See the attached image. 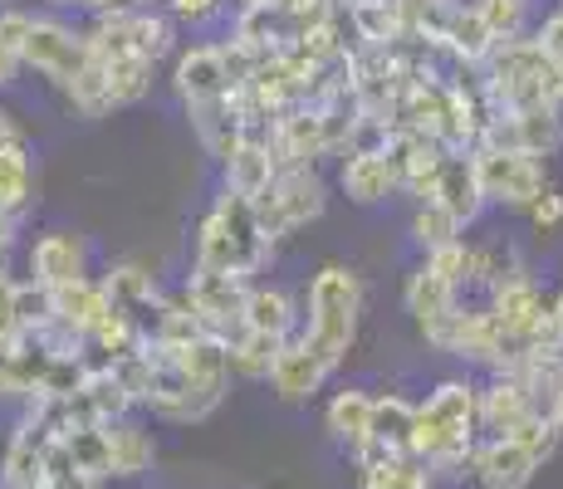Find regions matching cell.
Returning <instances> with one entry per match:
<instances>
[{
	"mask_svg": "<svg viewBox=\"0 0 563 489\" xmlns=\"http://www.w3.org/2000/svg\"><path fill=\"white\" fill-rule=\"evenodd\" d=\"M49 431H40L35 421H20V431L5 445V460H0V485L5 489H45L49 485Z\"/></svg>",
	"mask_w": 563,
	"mask_h": 489,
	"instance_id": "obj_17",
	"label": "cell"
},
{
	"mask_svg": "<svg viewBox=\"0 0 563 489\" xmlns=\"http://www.w3.org/2000/svg\"><path fill=\"white\" fill-rule=\"evenodd\" d=\"M275 177H279V162H275V152H269L265 143H241L231 157L221 162V187L245 196V201H260Z\"/></svg>",
	"mask_w": 563,
	"mask_h": 489,
	"instance_id": "obj_23",
	"label": "cell"
},
{
	"mask_svg": "<svg viewBox=\"0 0 563 489\" xmlns=\"http://www.w3.org/2000/svg\"><path fill=\"white\" fill-rule=\"evenodd\" d=\"M265 5H279V0H241V10H265Z\"/></svg>",
	"mask_w": 563,
	"mask_h": 489,
	"instance_id": "obj_45",
	"label": "cell"
},
{
	"mask_svg": "<svg viewBox=\"0 0 563 489\" xmlns=\"http://www.w3.org/2000/svg\"><path fill=\"white\" fill-rule=\"evenodd\" d=\"M30 279L45 285L49 293L84 285V279H89V245H84V235H74V231L40 235V241L30 245Z\"/></svg>",
	"mask_w": 563,
	"mask_h": 489,
	"instance_id": "obj_11",
	"label": "cell"
},
{
	"mask_svg": "<svg viewBox=\"0 0 563 489\" xmlns=\"http://www.w3.org/2000/svg\"><path fill=\"white\" fill-rule=\"evenodd\" d=\"M5 143H20V127H15V118L0 108V147H5Z\"/></svg>",
	"mask_w": 563,
	"mask_h": 489,
	"instance_id": "obj_43",
	"label": "cell"
},
{
	"mask_svg": "<svg viewBox=\"0 0 563 489\" xmlns=\"http://www.w3.org/2000/svg\"><path fill=\"white\" fill-rule=\"evenodd\" d=\"M15 79H20V54L0 45V89H10Z\"/></svg>",
	"mask_w": 563,
	"mask_h": 489,
	"instance_id": "obj_41",
	"label": "cell"
},
{
	"mask_svg": "<svg viewBox=\"0 0 563 489\" xmlns=\"http://www.w3.org/2000/svg\"><path fill=\"white\" fill-rule=\"evenodd\" d=\"M35 201V157L30 143H5L0 147V211L5 215H25Z\"/></svg>",
	"mask_w": 563,
	"mask_h": 489,
	"instance_id": "obj_27",
	"label": "cell"
},
{
	"mask_svg": "<svg viewBox=\"0 0 563 489\" xmlns=\"http://www.w3.org/2000/svg\"><path fill=\"white\" fill-rule=\"evenodd\" d=\"M544 411H549V421H554V431L563 436V382H559V387L544 397Z\"/></svg>",
	"mask_w": 563,
	"mask_h": 489,
	"instance_id": "obj_42",
	"label": "cell"
},
{
	"mask_svg": "<svg viewBox=\"0 0 563 489\" xmlns=\"http://www.w3.org/2000/svg\"><path fill=\"white\" fill-rule=\"evenodd\" d=\"M529 40H534L539 54H544V59H549V64H554V69L563 74V5L554 10V15H544V25H539Z\"/></svg>",
	"mask_w": 563,
	"mask_h": 489,
	"instance_id": "obj_36",
	"label": "cell"
},
{
	"mask_svg": "<svg viewBox=\"0 0 563 489\" xmlns=\"http://www.w3.org/2000/svg\"><path fill=\"white\" fill-rule=\"evenodd\" d=\"M329 367L319 363V357L309 353L299 338H289L285 347H279V357H275V367H269V391H275L279 401H309L313 391H323V382H329Z\"/></svg>",
	"mask_w": 563,
	"mask_h": 489,
	"instance_id": "obj_21",
	"label": "cell"
},
{
	"mask_svg": "<svg viewBox=\"0 0 563 489\" xmlns=\"http://www.w3.org/2000/svg\"><path fill=\"white\" fill-rule=\"evenodd\" d=\"M481 25L490 30L495 45H510V40H525L529 30V0H471Z\"/></svg>",
	"mask_w": 563,
	"mask_h": 489,
	"instance_id": "obj_32",
	"label": "cell"
},
{
	"mask_svg": "<svg viewBox=\"0 0 563 489\" xmlns=\"http://www.w3.org/2000/svg\"><path fill=\"white\" fill-rule=\"evenodd\" d=\"M157 347H162V343H157ZM172 357H177L181 387H187L177 421H181V426H187V421H206V416H211V411L225 401V387H231V363H225V343H221V338H211V333H201V338L172 347Z\"/></svg>",
	"mask_w": 563,
	"mask_h": 489,
	"instance_id": "obj_6",
	"label": "cell"
},
{
	"mask_svg": "<svg viewBox=\"0 0 563 489\" xmlns=\"http://www.w3.org/2000/svg\"><path fill=\"white\" fill-rule=\"evenodd\" d=\"M373 391L363 387H349L339 391V397L329 401V411H323V426H329V436L339 445H349V455H363L367 441H373Z\"/></svg>",
	"mask_w": 563,
	"mask_h": 489,
	"instance_id": "obj_22",
	"label": "cell"
},
{
	"mask_svg": "<svg viewBox=\"0 0 563 489\" xmlns=\"http://www.w3.org/2000/svg\"><path fill=\"white\" fill-rule=\"evenodd\" d=\"M471 475L481 489H525L539 475V460L515 441H481L471 455Z\"/></svg>",
	"mask_w": 563,
	"mask_h": 489,
	"instance_id": "obj_16",
	"label": "cell"
},
{
	"mask_svg": "<svg viewBox=\"0 0 563 489\" xmlns=\"http://www.w3.org/2000/svg\"><path fill=\"white\" fill-rule=\"evenodd\" d=\"M411 416H417V407H411L407 397H397V391L377 397L373 401V441H367V451L353 455V460L373 465V460H393V455H411Z\"/></svg>",
	"mask_w": 563,
	"mask_h": 489,
	"instance_id": "obj_19",
	"label": "cell"
},
{
	"mask_svg": "<svg viewBox=\"0 0 563 489\" xmlns=\"http://www.w3.org/2000/svg\"><path fill=\"white\" fill-rule=\"evenodd\" d=\"M64 98H69V108L79 118H108V113H113V93H108V79L99 69V59H93L89 69H84L79 79L64 89Z\"/></svg>",
	"mask_w": 563,
	"mask_h": 489,
	"instance_id": "obj_34",
	"label": "cell"
},
{
	"mask_svg": "<svg viewBox=\"0 0 563 489\" xmlns=\"http://www.w3.org/2000/svg\"><path fill=\"white\" fill-rule=\"evenodd\" d=\"M485 98L495 113H519V108H563V74L539 54L534 40H510L495 45L485 59Z\"/></svg>",
	"mask_w": 563,
	"mask_h": 489,
	"instance_id": "obj_3",
	"label": "cell"
},
{
	"mask_svg": "<svg viewBox=\"0 0 563 489\" xmlns=\"http://www.w3.org/2000/svg\"><path fill=\"white\" fill-rule=\"evenodd\" d=\"M89 64H93L89 30H74L54 15L30 20V35H25V45H20V69H35L54 89H69Z\"/></svg>",
	"mask_w": 563,
	"mask_h": 489,
	"instance_id": "obj_5",
	"label": "cell"
},
{
	"mask_svg": "<svg viewBox=\"0 0 563 489\" xmlns=\"http://www.w3.org/2000/svg\"><path fill=\"white\" fill-rule=\"evenodd\" d=\"M245 293H251V279L241 275H216V269H191L187 285H181V299H187L191 319L201 323V333L231 343L241 333L245 319Z\"/></svg>",
	"mask_w": 563,
	"mask_h": 489,
	"instance_id": "obj_8",
	"label": "cell"
},
{
	"mask_svg": "<svg viewBox=\"0 0 563 489\" xmlns=\"http://www.w3.org/2000/svg\"><path fill=\"white\" fill-rule=\"evenodd\" d=\"M323 205H329V187H323L319 167H285L275 181H269V191L255 201L265 245L275 249L295 231H305L309 221H319L323 215Z\"/></svg>",
	"mask_w": 563,
	"mask_h": 489,
	"instance_id": "obj_4",
	"label": "cell"
},
{
	"mask_svg": "<svg viewBox=\"0 0 563 489\" xmlns=\"http://www.w3.org/2000/svg\"><path fill=\"white\" fill-rule=\"evenodd\" d=\"M99 285H103V293H108V303H113L118 313H128V319H133L137 329H143V338H147V323H153V313H157V303H162L157 279L147 275L143 265L123 259V265L108 269Z\"/></svg>",
	"mask_w": 563,
	"mask_h": 489,
	"instance_id": "obj_18",
	"label": "cell"
},
{
	"mask_svg": "<svg viewBox=\"0 0 563 489\" xmlns=\"http://www.w3.org/2000/svg\"><path fill=\"white\" fill-rule=\"evenodd\" d=\"M295 323H299V309H295V299H289V289L251 285V293H245V319H241L245 333H265V338H285L289 343Z\"/></svg>",
	"mask_w": 563,
	"mask_h": 489,
	"instance_id": "obj_26",
	"label": "cell"
},
{
	"mask_svg": "<svg viewBox=\"0 0 563 489\" xmlns=\"http://www.w3.org/2000/svg\"><path fill=\"white\" fill-rule=\"evenodd\" d=\"M64 445V455H69V465H74V475H84V480H113V470H108V436H103V426H79V431H69V436H59Z\"/></svg>",
	"mask_w": 563,
	"mask_h": 489,
	"instance_id": "obj_29",
	"label": "cell"
},
{
	"mask_svg": "<svg viewBox=\"0 0 563 489\" xmlns=\"http://www.w3.org/2000/svg\"><path fill=\"white\" fill-rule=\"evenodd\" d=\"M15 319H20V333H25V338L49 333L54 329V293L45 285H35V279L15 285Z\"/></svg>",
	"mask_w": 563,
	"mask_h": 489,
	"instance_id": "obj_33",
	"label": "cell"
},
{
	"mask_svg": "<svg viewBox=\"0 0 563 489\" xmlns=\"http://www.w3.org/2000/svg\"><path fill=\"white\" fill-rule=\"evenodd\" d=\"M431 201L456 215L461 225L481 221L485 191H481V171H475V152H446V162L437 171V187H431Z\"/></svg>",
	"mask_w": 563,
	"mask_h": 489,
	"instance_id": "obj_14",
	"label": "cell"
},
{
	"mask_svg": "<svg viewBox=\"0 0 563 489\" xmlns=\"http://www.w3.org/2000/svg\"><path fill=\"white\" fill-rule=\"evenodd\" d=\"M475 382L446 377L431 387V397L411 416V460H421L431 475L437 470H471V455L481 445L475 426Z\"/></svg>",
	"mask_w": 563,
	"mask_h": 489,
	"instance_id": "obj_1",
	"label": "cell"
},
{
	"mask_svg": "<svg viewBox=\"0 0 563 489\" xmlns=\"http://www.w3.org/2000/svg\"><path fill=\"white\" fill-rule=\"evenodd\" d=\"M475 171H481L485 205H505V211H529L539 196L549 191L544 162L525 157V152H500V147H471Z\"/></svg>",
	"mask_w": 563,
	"mask_h": 489,
	"instance_id": "obj_7",
	"label": "cell"
},
{
	"mask_svg": "<svg viewBox=\"0 0 563 489\" xmlns=\"http://www.w3.org/2000/svg\"><path fill=\"white\" fill-rule=\"evenodd\" d=\"M15 241H20V215L0 211V265H5V255L15 249Z\"/></svg>",
	"mask_w": 563,
	"mask_h": 489,
	"instance_id": "obj_40",
	"label": "cell"
},
{
	"mask_svg": "<svg viewBox=\"0 0 563 489\" xmlns=\"http://www.w3.org/2000/svg\"><path fill=\"white\" fill-rule=\"evenodd\" d=\"M534 411H544V401L519 373H490V382L475 391V426L485 431V441L510 436L519 421L534 416Z\"/></svg>",
	"mask_w": 563,
	"mask_h": 489,
	"instance_id": "obj_10",
	"label": "cell"
},
{
	"mask_svg": "<svg viewBox=\"0 0 563 489\" xmlns=\"http://www.w3.org/2000/svg\"><path fill=\"white\" fill-rule=\"evenodd\" d=\"M25 333H20V319H15V279H0V347L20 343Z\"/></svg>",
	"mask_w": 563,
	"mask_h": 489,
	"instance_id": "obj_38",
	"label": "cell"
},
{
	"mask_svg": "<svg viewBox=\"0 0 563 489\" xmlns=\"http://www.w3.org/2000/svg\"><path fill=\"white\" fill-rule=\"evenodd\" d=\"M305 333L299 343L319 357L329 373H339L349 363L353 343H358V323H363V279L349 265H323L309 279L305 293Z\"/></svg>",
	"mask_w": 563,
	"mask_h": 489,
	"instance_id": "obj_2",
	"label": "cell"
},
{
	"mask_svg": "<svg viewBox=\"0 0 563 489\" xmlns=\"http://www.w3.org/2000/svg\"><path fill=\"white\" fill-rule=\"evenodd\" d=\"M402 303H407L411 319H417V329H427V323L446 319V313L456 309V303H461V289L451 285V279H441L437 269L421 259V265L407 275V285H402Z\"/></svg>",
	"mask_w": 563,
	"mask_h": 489,
	"instance_id": "obj_24",
	"label": "cell"
},
{
	"mask_svg": "<svg viewBox=\"0 0 563 489\" xmlns=\"http://www.w3.org/2000/svg\"><path fill=\"white\" fill-rule=\"evenodd\" d=\"M108 313H113V303H108L99 279H84V285H69V289L54 293V329H64L79 343H89L93 333L103 329Z\"/></svg>",
	"mask_w": 563,
	"mask_h": 489,
	"instance_id": "obj_20",
	"label": "cell"
},
{
	"mask_svg": "<svg viewBox=\"0 0 563 489\" xmlns=\"http://www.w3.org/2000/svg\"><path fill=\"white\" fill-rule=\"evenodd\" d=\"M481 147L525 152L544 162L549 152L563 147V108H519V113H490L481 133Z\"/></svg>",
	"mask_w": 563,
	"mask_h": 489,
	"instance_id": "obj_9",
	"label": "cell"
},
{
	"mask_svg": "<svg viewBox=\"0 0 563 489\" xmlns=\"http://www.w3.org/2000/svg\"><path fill=\"white\" fill-rule=\"evenodd\" d=\"M211 215L221 221V231L231 235L235 269H241V275L255 285V275L265 269V259H269V245H265V235H260L255 201H245V196H235V191L221 187V191H216V201H211Z\"/></svg>",
	"mask_w": 563,
	"mask_h": 489,
	"instance_id": "obj_12",
	"label": "cell"
},
{
	"mask_svg": "<svg viewBox=\"0 0 563 489\" xmlns=\"http://www.w3.org/2000/svg\"><path fill=\"white\" fill-rule=\"evenodd\" d=\"M172 89H177L181 108H201V103H221V98H231V74H225L221 64V49L216 45H191L177 54V64H172Z\"/></svg>",
	"mask_w": 563,
	"mask_h": 489,
	"instance_id": "obj_13",
	"label": "cell"
},
{
	"mask_svg": "<svg viewBox=\"0 0 563 489\" xmlns=\"http://www.w3.org/2000/svg\"><path fill=\"white\" fill-rule=\"evenodd\" d=\"M505 441L525 445V451L534 455L539 465H544L549 455H554V445H559L563 436L554 431V421H549V411H534V416H525V421H519V426H515V431H510V436H505Z\"/></svg>",
	"mask_w": 563,
	"mask_h": 489,
	"instance_id": "obj_35",
	"label": "cell"
},
{
	"mask_svg": "<svg viewBox=\"0 0 563 489\" xmlns=\"http://www.w3.org/2000/svg\"><path fill=\"white\" fill-rule=\"evenodd\" d=\"M279 347L285 338H265V333H235L231 343H225V363H231V377H241V382H269V367H275Z\"/></svg>",
	"mask_w": 563,
	"mask_h": 489,
	"instance_id": "obj_28",
	"label": "cell"
},
{
	"mask_svg": "<svg viewBox=\"0 0 563 489\" xmlns=\"http://www.w3.org/2000/svg\"><path fill=\"white\" fill-rule=\"evenodd\" d=\"M339 191L353 205H383L402 191V181H397V167L387 152H349L339 167Z\"/></svg>",
	"mask_w": 563,
	"mask_h": 489,
	"instance_id": "obj_15",
	"label": "cell"
},
{
	"mask_svg": "<svg viewBox=\"0 0 563 489\" xmlns=\"http://www.w3.org/2000/svg\"><path fill=\"white\" fill-rule=\"evenodd\" d=\"M461 231L465 225L451 211H441L437 201H417V211H411V245H417L421 255H437V249L465 241Z\"/></svg>",
	"mask_w": 563,
	"mask_h": 489,
	"instance_id": "obj_30",
	"label": "cell"
},
{
	"mask_svg": "<svg viewBox=\"0 0 563 489\" xmlns=\"http://www.w3.org/2000/svg\"><path fill=\"white\" fill-rule=\"evenodd\" d=\"M549 309H554V333H559V343H563V293L549 303Z\"/></svg>",
	"mask_w": 563,
	"mask_h": 489,
	"instance_id": "obj_44",
	"label": "cell"
},
{
	"mask_svg": "<svg viewBox=\"0 0 563 489\" xmlns=\"http://www.w3.org/2000/svg\"><path fill=\"white\" fill-rule=\"evenodd\" d=\"M103 436H108V470H113V480H137V475L153 470L157 445H153V436H147L133 416L108 421Z\"/></svg>",
	"mask_w": 563,
	"mask_h": 489,
	"instance_id": "obj_25",
	"label": "cell"
},
{
	"mask_svg": "<svg viewBox=\"0 0 563 489\" xmlns=\"http://www.w3.org/2000/svg\"><path fill=\"white\" fill-rule=\"evenodd\" d=\"M358 489H431V470L421 460H411V455H393V460L363 465Z\"/></svg>",
	"mask_w": 563,
	"mask_h": 489,
	"instance_id": "obj_31",
	"label": "cell"
},
{
	"mask_svg": "<svg viewBox=\"0 0 563 489\" xmlns=\"http://www.w3.org/2000/svg\"><path fill=\"white\" fill-rule=\"evenodd\" d=\"M529 225H534V231L539 235H549V231H559V225H563V191L559 187H549L544 196H539V201L534 205H529Z\"/></svg>",
	"mask_w": 563,
	"mask_h": 489,
	"instance_id": "obj_37",
	"label": "cell"
},
{
	"mask_svg": "<svg viewBox=\"0 0 563 489\" xmlns=\"http://www.w3.org/2000/svg\"><path fill=\"white\" fill-rule=\"evenodd\" d=\"M172 20H187V25H201V20H211L216 10H221V0H167Z\"/></svg>",
	"mask_w": 563,
	"mask_h": 489,
	"instance_id": "obj_39",
	"label": "cell"
}]
</instances>
